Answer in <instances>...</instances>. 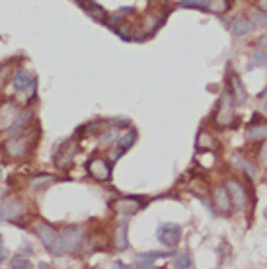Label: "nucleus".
<instances>
[{"label": "nucleus", "instance_id": "f257e3e1", "mask_svg": "<svg viewBox=\"0 0 267 269\" xmlns=\"http://www.w3.org/2000/svg\"><path fill=\"white\" fill-rule=\"evenodd\" d=\"M35 142H37V129L33 131V127H27L18 134H14L12 138L4 140L2 150L8 158H24L33 150Z\"/></svg>", "mask_w": 267, "mask_h": 269}, {"label": "nucleus", "instance_id": "f03ea898", "mask_svg": "<svg viewBox=\"0 0 267 269\" xmlns=\"http://www.w3.org/2000/svg\"><path fill=\"white\" fill-rule=\"evenodd\" d=\"M82 228L80 226H70V228H65L59 236H57V242H55L53 252L55 254H74L82 244Z\"/></svg>", "mask_w": 267, "mask_h": 269}, {"label": "nucleus", "instance_id": "7ed1b4c3", "mask_svg": "<svg viewBox=\"0 0 267 269\" xmlns=\"http://www.w3.org/2000/svg\"><path fill=\"white\" fill-rule=\"evenodd\" d=\"M214 123L218 127H226V125H232L234 123V100L228 92H224L220 96V102H218V108L214 113Z\"/></svg>", "mask_w": 267, "mask_h": 269}, {"label": "nucleus", "instance_id": "20e7f679", "mask_svg": "<svg viewBox=\"0 0 267 269\" xmlns=\"http://www.w3.org/2000/svg\"><path fill=\"white\" fill-rule=\"evenodd\" d=\"M76 152H78V140H74V138L65 140V142L61 144V148L57 150V154H55V164H57L59 168H63V170L70 168L72 162H74Z\"/></svg>", "mask_w": 267, "mask_h": 269}, {"label": "nucleus", "instance_id": "39448f33", "mask_svg": "<svg viewBox=\"0 0 267 269\" xmlns=\"http://www.w3.org/2000/svg\"><path fill=\"white\" fill-rule=\"evenodd\" d=\"M24 211H26V207H24L22 199H18V197L6 199L4 203H0V222L2 220H18L24 215Z\"/></svg>", "mask_w": 267, "mask_h": 269}, {"label": "nucleus", "instance_id": "423d86ee", "mask_svg": "<svg viewBox=\"0 0 267 269\" xmlns=\"http://www.w3.org/2000/svg\"><path fill=\"white\" fill-rule=\"evenodd\" d=\"M86 170H88V174H90L94 180H98V182H107V180H111V166L107 164V160L100 158V156L90 158L88 164H86Z\"/></svg>", "mask_w": 267, "mask_h": 269}, {"label": "nucleus", "instance_id": "0eeeda50", "mask_svg": "<svg viewBox=\"0 0 267 269\" xmlns=\"http://www.w3.org/2000/svg\"><path fill=\"white\" fill-rule=\"evenodd\" d=\"M156 236H158V240L164 246H176V244H180V240H182V226L172 224V222L162 224L160 228H158V232H156Z\"/></svg>", "mask_w": 267, "mask_h": 269}, {"label": "nucleus", "instance_id": "6e6552de", "mask_svg": "<svg viewBox=\"0 0 267 269\" xmlns=\"http://www.w3.org/2000/svg\"><path fill=\"white\" fill-rule=\"evenodd\" d=\"M35 234H37V238L43 242V246H45L47 250H51V252H53L59 232L55 230L51 224H47V222H37V224H35Z\"/></svg>", "mask_w": 267, "mask_h": 269}, {"label": "nucleus", "instance_id": "1a4fd4ad", "mask_svg": "<svg viewBox=\"0 0 267 269\" xmlns=\"http://www.w3.org/2000/svg\"><path fill=\"white\" fill-rule=\"evenodd\" d=\"M226 189H228V195H230V201L234 203V207L242 211L244 207H246V203H248V193H246V189L242 184H238L236 180H230L228 184H226Z\"/></svg>", "mask_w": 267, "mask_h": 269}, {"label": "nucleus", "instance_id": "9d476101", "mask_svg": "<svg viewBox=\"0 0 267 269\" xmlns=\"http://www.w3.org/2000/svg\"><path fill=\"white\" fill-rule=\"evenodd\" d=\"M111 209L117 213V215H123V216H129L138 213L140 209V201L134 199V197H129V199H117L111 203Z\"/></svg>", "mask_w": 267, "mask_h": 269}, {"label": "nucleus", "instance_id": "9b49d317", "mask_svg": "<svg viewBox=\"0 0 267 269\" xmlns=\"http://www.w3.org/2000/svg\"><path fill=\"white\" fill-rule=\"evenodd\" d=\"M14 86L18 92H24L27 88H35V76L29 74L26 68H16L14 72Z\"/></svg>", "mask_w": 267, "mask_h": 269}, {"label": "nucleus", "instance_id": "f8f14e48", "mask_svg": "<svg viewBox=\"0 0 267 269\" xmlns=\"http://www.w3.org/2000/svg\"><path fill=\"white\" fill-rule=\"evenodd\" d=\"M213 199H214V205L220 213H228L230 211V197H228V189L226 188H214L213 191Z\"/></svg>", "mask_w": 267, "mask_h": 269}, {"label": "nucleus", "instance_id": "ddd939ff", "mask_svg": "<svg viewBox=\"0 0 267 269\" xmlns=\"http://www.w3.org/2000/svg\"><path fill=\"white\" fill-rule=\"evenodd\" d=\"M230 84H232V92H234V102L240 106L246 102V98H248V94H246V88H244V84L242 80L234 74V76H230Z\"/></svg>", "mask_w": 267, "mask_h": 269}, {"label": "nucleus", "instance_id": "4468645a", "mask_svg": "<svg viewBox=\"0 0 267 269\" xmlns=\"http://www.w3.org/2000/svg\"><path fill=\"white\" fill-rule=\"evenodd\" d=\"M29 119H33V113L31 111H26V113H18V117L14 119V123L8 127V134H16L20 133L24 127H26V123Z\"/></svg>", "mask_w": 267, "mask_h": 269}, {"label": "nucleus", "instance_id": "2eb2a0df", "mask_svg": "<svg viewBox=\"0 0 267 269\" xmlns=\"http://www.w3.org/2000/svg\"><path fill=\"white\" fill-rule=\"evenodd\" d=\"M197 148L199 150H216L218 148V142L213 138L211 133H199L197 134Z\"/></svg>", "mask_w": 267, "mask_h": 269}, {"label": "nucleus", "instance_id": "dca6fc26", "mask_svg": "<svg viewBox=\"0 0 267 269\" xmlns=\"http://www.w3.org/2000/svg\"><path fill=\"white\" fill-rule=\"evenodd\" d=\"M170 254H166V252H160V254H142V256H136V266L138 268H152L154 266V260L156 258H168Z\"/></svg>", "mask_w": 267, "mask_h": 269}, {"label": "nucleus", "instance_id": "f3484780", "mask_svg": "<svg viewBox=\"0 0 267 269\" xmlns=\"http://www.w3.org/2000/svg\"><path fill=\"white\" fill-rule=\"evenodd\" d=\"M127 244H129L127 242V224L123 222L115 232V250L123 252V250H127Z\"/></svg>", "mask_w": 267, "mask_h": 269}, {"label": "nucleus", "instance_id": "a211bd4d", "mask_svg": "<svg viewBox=\"0 0 267 269\" xmlns=\"http://www.w3.org/2000/svg\"><path fill=\"white\" fill-rule=\"evenodd\" d=\"M254 29V24L250 22V20H246V18H238L234 24H232V33L234 35H246V33H250Z\"/></svg>", "mask_w": 267, "mask_h": 269}, {"label": "nucleus", "instance_id": "6ab92c4d", "mask_svg": "<svg viewBox=\"0 0 267 269\" xmlns=\"http://www.w3.org/2000/svg\"><path fill=\"white\" fill-rule=\"evenodd\" d=\"M134 140H136V131H134V129L127 131V133L119 138V152H117L115 156H121V152H123V150H127L129 146H133Z\"/></svg>", "mask_w": 267, "mask_h": 269}, {"label": "nucleus", "instance_id": "aec40b11", "mask_svg": "<svg viewBox=\"0 0 267 269\" xmlns=\"http://www.w3.org/2000/svg\"><path fill=\"white\" fill-rule=\"evenodd\" d=\"M248 138L256 140V138H267V123H258L254 127L248 129Z\"/></svg>", "mask_w": 267, "mask_h": 269}, {"label": "nucleus", "instance_id": "412c9836", "mask_svg": "<svg viewBox=\"0 0 267 269\" xmlns=\"http://www.w3.org/2000/svg\"><path fill=\"white\" fill-rule=\"evenodd\" d=\"M55 184V176H35L29 180V188L33 189H39V188H47Z\"/></svg>", "mask_w": 267, "mask_h": 269}, {"label": "nucleus", "instance_id": "4be33fe9", "mask_svg": "<svg viewBox=\"0 0 267 269\" xmlns=\"http://www.w3.org/2000/svg\"><path fill=\"white\" fill-rule=\"evenodd\" d=\"M228 8H230L228 0H211L209 6H207V10L213 12V14H224Z\"/></svg>", "mask_w": 267, "mask_h": 269}, {"label": "nucleus", "instance_id": "5701e85b", "mask_svg": "<svg viewBox=\"0 0 267 269\" xmlns=\"http://www.w3.org/2000/svg\"><path fill=\"white\" fill-rule=\"evenodd\" d=\"M232 162H234V166H240V168H244V172L248 174V178L256 180V170H254V166H250V164L244 160V158H240V156H234V158H232Z\"/></svg>", "mask_w": 267, "mask_h": 269}, {"label": "nucleus", "instance_id": "b1692460", "mask_svg": "<svg viewBox=\"0 0 267 269\" xmlns=\"http://www.w3.org/2000/svg\"><path fill=\"white\" fill-rule=\"evenodd\" d=\"M211 0H180V6L184 8H201V10H207Z\"/></svg>", "mask_w": 267, "mask_h": 269}, {"label": "nucleus", "instance_id": "393cba45", "mask_svg": "<svg viewBox=\"0 0 267 269\" xmlns=\"http://www.w3.org/2000/svg\"><path fill=\"white\" fill-rule=\"evenodd\" d=\"M191 266H193V264H191L189 254H184V256H180V258H176V260H174V268L186 269V268H191Z\"/></svg>", "mask_w": 267, "mask_h": 269}, {"label": "nucleus", "instance_id": "a878e982", "mask_svg": "<svg viewBox=\"0 0 267 269\" xmlns=\"http://www.w3.org/2000/svg\"><path fill=\"white\" fill-rule=\"evenodd\" d=\"M10 266H12V268H24V269H29V268H31V264L27 262L26 258H14Z\"/></svg>", "mask_w": 267, "mask_h": 269}, {"label": "nucleus", "instance_id": "bb28decb", "mask_svg": "<svg viewBox=\"0 0 267 269\" xmlns=\"http://www.w3.org/2000/svg\"><path fill=\"white\" fill-rule=\"evenodd\" d=\"M254 59H256V63H254V65H264V67L267 68V55L256 53V55H254Z\"/></svg>", "mask_w": 267, "mask_h": 269}, {"label": "nucleus", "instance_id": "cd10ccee", "mask_svg": "<svg viewBox=\"0 0 267 269\" xmlns=\"http://www.w3.org/2000/svg\"><path fill=\"white\" fill-rule=\"evenodd\" d=\"M254 18L260 22V24H264V26H267V16H262V14H254Z\"/></svg>", "mask_w": 267, "mask_h": 269}, {"label": "nucleus", "instance_id": "c85d7f7f", "mask_svg": "<svg viewBox=\"0 0 267 269\" xmlns=\"http://www.w3.org/2000/svg\"><path fill=\"white\" fill-rule=\"evenodd\" d=\"M4 258H6V250H4V246H2V240H0V264L4 262Z\"/></svg>", "mask_w": 267, "mask_h": 269}, {"label": "nucleus", "instance_id": "c756f323", "mask_svg": "<svg viewBox=\"0 0 267 269\" xmlns=\"http://www.w3.org/2000/svg\"><path fill=\"white\" fill-rule=\"evenodd\" d=\"M258 6H260L264 12H267V0H258Z\"/></svg>", "mask_w": 267, "mask_h": 269}, {"label": "nucleus", "instance_id": "7c9ffc66", "mask_svg": "<svg viewBox=\"0 0 267 269\" xmlns=\"http://www.w3.org/2000/svg\"><path fill=\"white\" fill-rule=\"evenodd\" d=\"M262 158H264V164L267 166V144L262 148Z\"/></svg>", "mask_w": 267, "mask_h": 269}, {"label": "nucleus", "instance_id": "2f4dec72", "mask_svg": "<svg viewBox=\"0 0 267 269\" xmlns=\"http://www.w3.org/2000/svg\"><path fill=\"white\" fill-rule=\"evenodd\" d=\"M260 45H262V47H267V33L260 39Z\"/></svg>", "mask_w": 267, "mask_h": 269}, {"label": "nucleus", "instance_id": "473e14b6", "mask_svg": "<svg viewBox=\"0 0 267 269\" xmlns=\"http://www.w3.org/2000/svg\"><path fill=\"white\" fill-rule=\"evenodd\" d=\"M264 113H267V102L264 104Z\"/></svg>", "mask_w": 267, "mask_h": 269}, {"label": "nucleus", "instance_id": "72a5a7b5", "mask_svg": "<svg viewBox=\"0 0 267 269\" xmlns=\"http://www.w3.org/2000/svg\"><path fill=\"white\" fill-rule=\"evenodd\" d=\"M0 180H2V168H0Z\"/></svg>", "mask_w": 267, "mask_h": 269}, {"label": "nucleus", "instance_id": "f704fd0d", "mask_svg": "<svg viewBox=\"0 0 267 269\" xmlns=\"http://www.w3.org/2000/svg\"><path fill=\"white\" fill-rule=\"evenodd\" d=\"M266 218H267V211H266Z\"/></svg>", "mask_w": 267, "mask_h": 269}]
</instances>
